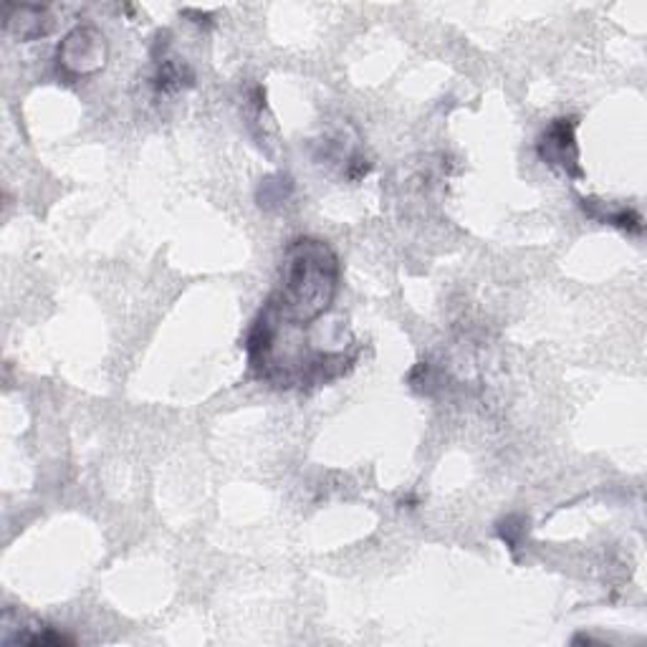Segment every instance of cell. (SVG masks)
Here are the masks:
<instances>
[{
	"label": "cell",
	"instance_id": "1",
	"mask_svg": "<svg viewBox=\"0 0 647 647\" xmlns=\"http://www.w3.org/2000/svg\"><path fill=\"white\" fill-rule=\"evenodd\" d=\"M339 291V258L319 238H296L284 256L282 286L266 301L291 327H309L331 309Z\"/></svg>",
	"mask_w": 647,
	"mask_h": 647
},
{
	"label": "cell",
	"instance_id": "2",
	"mask_svg": "<svg viewBox=\"0 0 647 647\" xmlns=\"http://www.w3.org/2000/svg\"><path fill=\"white\" fill-rule=\"evenodd\" d=\"M107 64V39L94 25H78L59 46V66L68 74L86 76Z\"/></svg>",
	"mask_w": 647,
	"mask_h": 647
},
{
	"label": "cell",
	"instance_id": "3",
	"mask_svg": "<svg viewBox=\"0 0 647 647\" xmlns=\"http://www.w3.org/2000/svg\"><path fill=\"white\" fill-rule=\"evenodd\" d=\"M576 119H554L544 135L539 137V157L552 168L570 178H582L580 147H576Z\"/></svg>",
	"mask_w": 647,
	"mask_h": 647
},
{
	"label": "cell",
	"instance_id": "4",
	"mask_svg": "<svg viewBox=\"0 0 647 647\" xmlns=\"http://www.w3.org/2000/svg\"><path fill=\"white\" fill-rule=\"evenodd\" d=\"M8 8H11L13 13H19V19H15V15H6L8 31L15 33L21 41L41 39L51 31V19L46 8L41 6H8Z\"/></svg>",
	"mask_w": 647,
	"mask_h": 647
},
{
	"label": "cell",
	"instance_id": "5",
	"mask_svg": "<svg viewBox=\"0 0 647 647\" xmlns=\"http://www.w3.org/2000/svg\"><path fill=\"white\" fill-rule=\"evenodd\" d=\"M192 72L188 66L178 64V61L160 59L157 61V76H155V89L157 92H178L182 86L192 84Z\"/></svg>",
	"mask_w": 647,
	"mask_h": 647
},
{
	"label": "cell",
	"instance_id": "6",
	"mask_svg": "<svg viewBox=\"0 0 647 647\" xmlns=\"http://www.w3.org/2000/svg\"><path fill=\"white\" fill-rule=\"evenodd\" d=\"M602 221L617 225V229H623V231H635V233L643 231V218L637 215L635 210H627V208L617 210V213L605 215V218H602Z\"/></svg>",
	"mask_w": 647,
	"mask_h": 647
}]
</instances>
